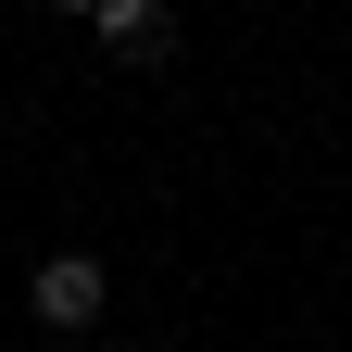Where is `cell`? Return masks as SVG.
Masks as SVG:
<instances>
[{"label": "cell", "instance_id": "cell-2", "mask_svg": "<svg viewBox=\"0 0 352 352\" xmlns=\"http://www.w3.org/2000/svg\"><path fill=\"white\" fill-rule=\"evenodd\" d=\"M88 25H101L126 63H176V13L164 0H88Z\"/></svg>", "mask_w": 352, "mask_h": 352}, {"label": "cell", "instance_id": "cell-3", "mask_svg": "<svg viewBox=\"0 0 352 352\" xmlns=\"http://www.w3.org/2000/svg\"><path fill=\"white\" fill-rule=\"evenodd\" d=\"M51 13H88V0H51Z\"/></svg>", "mask_w": 352, "mask_h": 352}, {"label": "cell", "instance_id": "cell-1", "mask_svg": "<svg viewBox=\"0 0 352 352\" xmlns=\"http://www.w3.org/2000/svg\"><path fill=\"white\" fill-rule=\"evenodd\" d=\"M101 302H113V277H101V252H51V264H38V277H25V315L38 327H101Z\"/></svg>", "mask_w": 352, "mask_h": 352}]
</instances>
